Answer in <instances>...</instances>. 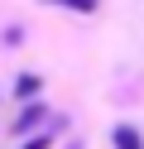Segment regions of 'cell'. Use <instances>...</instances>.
<instances>
[{
	"instance_id": "cell-3",
	"label": "cell",
	"mask_w": 144,
	"mask_h": 149,
	"mask_svg": "<svg viewBox=\"0 0 144 149\" xmlns=\"http://www.w3.org/2000/svg\"><path fill=\"white\" fill-rule=\"evenodd\" d=\"M38 87H43V82H38L34 72H24V77L15 82V96H24V101H34V96H38Z\"/></svg>"
},
{
	"instance_id": "cell-1",
	"label": "cell",
	"mask_w": 144,
	"mask_h": 149,
	"mask_svg": "<svg viewBox=\"0 0 144 149\" xmlns=\"http://www.w3.org/2000/svg\"><path fill=\"white\" fill-rule=\"evenodd\" d=\"M43 116H48V111L38 106V101H34V106H24V111H19V120H15V135H24V130H34V125H38Z\"/></svg>"
},
{
	"instance_id": "cell-5",
	"label": "cell",
	"mask_w": 144,
	"mask_h": 149,
	"mask_svg": "<svg viewBox=\"0 0 144 149\" xmlns=\"http://www.w3.org/2000/svg\"><path fill=\"white\" fill-rule=\"evenodd\" d=\"M24 149H48V139H29V144Z\"/></svg>"
},
{
	"instance_id": "cell-2",
	"label": "cell",
	"mask_w": 144,
	"mask_h": 149,
	"mask_svg": "<svg viewBox=\"0 0 144 149\" xmlns=\"http://www.w3.org/2000/svg\"><path fill=\"white\" fill-rule=\"evenodd\" d=\"M115 149H144V139H139V130H134V125H115Z\"/></svg>"
},
{
	"instance_id": "cell-4",
	"label": "cell",
	"mask_w": 144,
	"mask_h": 149,
	"mask_svg": "<svg viewBox=\"0 0 144 149\" xmlns=\"http://www.w3.org/2000/svg\"><path fill=\"white\" fill-rule=\"evenodd\" d=\"M43 5H63V10H77V15H91L96 0H43Z\"/></svg>"
}]
</instances>
